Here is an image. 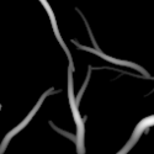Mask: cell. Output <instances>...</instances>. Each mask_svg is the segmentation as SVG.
<instances>
[{
  "label": "cell",
  "mask_w": 154,
  "mask_h": 154,
  "mask_svg": "<svg viewBox=\"0 0 154 154\" xmlns=\"http://www.w3.org/2000/svg\"><path fill=\"white\" fill-rule=\"evenodd\" d=\"M153 125H154V116H150V117H148V119H144L142 122H139V125L137 126V128H136V131H134V133H133L131 140L127 143V146H125L123 150L120 152L119 154H125V153H127L128 150L132 148V146L138 140V138L140 137V134L143 133V131L146 130V128H148V127H150V126H153Z\"/></svg>",
  "instance_id": "cell-1"
}]
</instances>
